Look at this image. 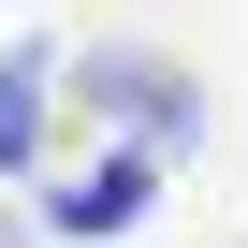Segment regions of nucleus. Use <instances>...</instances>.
<instances>
[{"mask_svg":"<svg viewBox=\"0 0 248 248\" xmlns=\"http://www.w3.org/2000/svg\"><path fill=\"white\" fill-rule=\"evenodd\" d=\"M44 88H59L44 44H0V175H30V146H44Z\"/></svg>","mask_w":248,"mask_h":248,"instance_id":"obj_3","label":"nucleus"},{"mask_svg":"<svg viewBox=\"0 0 248 248\" xmlns=\"http://www.w3.org/2000/svg\"><path fill=\"white\" fill-rule=\"evenodd\" d=\"M146 204H161V161H146V146H102L88 175H59V204H44V219H59L73 248H102V233H132Z\"/></svg>","mask_w":248,"mask_h":248,"instance_id":"obj_2","label":"nucleus"},{"mask_svg":"<svg viewBox=\"0 0 248 248\" xmlns=\"http://www.w3.org/2000/svg\"><path fill=\"white\" fill-rule=\"evenodd\" d=\"M73 88L117 117V132H132L146 161H175V146H204V88L190 73H161L146 44H102V59H73Z\"/></svg>","mask_w":248,"mask_h":248,"instance_id":"obj_1","label":"nucleus"}]
</instances>
